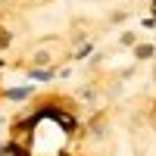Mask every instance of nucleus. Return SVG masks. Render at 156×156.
<instances>
[{
  "instance_id": "obj_1",
  "label": "nucleus",
  "mask_w": 156,
  "mask_h": 156,
  "mask_svg": "<svg viewBox=\"0 0 156 156\" xmlns=\"http://www.w3.org/2000/svg\"><path fill=\"white\" fill-rule=\"evenodd\" d=\"M134 53H137V59H150V56H153V47H150V44H140Z\"/></svg>"
},
{
  "instance_id": "obj_2",
  "label": "nucleus",
  "mask_w": 156,
  "mask_h": 156,
  "mask_svg": "<svg viewBox=\"0 0 156 156\" xmlns=\"http://www.w3.org/2000/svg\"><path fill=\"white\" fill-rule=\"evenodd\" d=\"M6 44H9V34H6V31H0V47H6Z\"/></svg>"
}]
</instances>
